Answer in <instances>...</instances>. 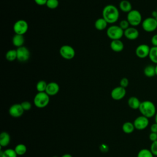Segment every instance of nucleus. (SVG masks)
<instances>
[{
  "instance_id": "f257e3e1",
  "label": "nucleus",
  "mask_w": 157,
  "mask_h": 157,
  "mask_svg": "<svg viewBox=\"0 0 157 157\" xmlns=\"http://www.w3.org/2000/svg\"><path fill=\"white\" fill-rule=\"evenodd\" d=\"M102 15V18L105 20L108 24H113L118 21L120 12L115 6L108 4L103 8Z\"/></svg>"
},
{
  "instance_id": "f03ea898",
  "label": "nucleus",
  "mask_w": 157,
  "mask_h": 157,
  "mask_svg": "<svg viewBox=\"0 0 157 157\" xmlns=\"http://www.w3.org/2000/svg\"><path fill=\"white\" fill-rule=\"evenodd\" d=\"M139 110L142 115L145 116L148 118L155 117L156 113V109L155 104L148 100L141 102Z\"/></svg>"
},
{
  "instance_id": "7ed1b4c3",
  "label": "nucleus",
  "mask_w": 157,
  "mask_h": 157,
  "mask_svg": "<svg viewBox=\"0 0 157 157\" xmlns=\"http://www.w3.org/2000/svg\"><path fill=\"white\" fill-rule=\"evenodd\" d=\"M35 106L39 109H42L48 105L50 102V96L45 92H37L33 99Z\"/></svg>"
},
{
  "instance_id": "20e7f679",
  "label": "nucleus",
  "mask_w": 157,
  "mask_h": 157,
  "mask_svg": "<svg viewBox=\"0 0 157 157\" xmlns=\"http://www.w3.org/2000/svg\"><path fill=\"white\" fill-rule=\"evenodd\" d=\"M106 34L107 37L112 40H118L124 36V30L119 25H112L107 29Z\"/></svg>"
},
{
  "instance_id": "39448f33",
  "label": "nucleus",
  "mask_w": 157,
  "mask_h": 157,
  "mask_svg": "<svg viewBox=\"0 0 157 157\" xmlns=\"http://www.w3.org/2000/svg\"><path fill=\"white\" fill-rule=\"evenodd\" d=\"M126 20L130 25L133 27L139 25L142 22V17L140 12L135 9H132L128 13Z\"/></svg>"
},
{
  "instance_id": "423d86ee",
  "label": "nucleus",
  "mask_w": 157,
  "mask_h": 157,
  "mask_svg": "<svg viewBox=\"0 0 157 157\" xmlns=\"http://www.w3.org/2000/svg\"><path fill=\"white\" fill-rule=\"evenodd\" d=\"M28 23L25 20L20 19L15 22L13 26V30L15 34L24 35L28 30Z\"/></svg>"
},
{
  "instance_id": "0eeeda50",
  "label": "nucleus",
  "mask_w": 157,
  "mask_h": 157,
  "mask_svg": "<svg viewBox=\"0 0 157 157\" xmlns=\"http://www.w3.org/2000/svg\"><path fill=\"white\" fill-rule=\"evenodd\" d=\"M61 56L65 59H72L75 55L74 48L69 45H62L59 50Z\"/></svg>"
},
{
  "instance_id": "6e6552de",
  "label": "nucleus",
  "mask_w": 157,
  "mask_h": 157,
  "mask_svg": "<svg viewBox=\"0 0 157 157\" xmlns=\"http://www.w3.org/2000/svg\"><path fill=\"white\" fill-rule=\"evenodd\" d=\"M143 29L148 33L153 32L157 28V20L153 17H147L142 22Z\"/></svg>"
},
{
  "instance_id": "1a4fd4ad",
  "label": "nucleus",
  "mask_w": 157,
  "mask_h": 157,
  "mask_svg": "<svg viewBox=\"0 0 157 157\" xmlns=\"http://www.w3.org/2000/svg\"><path fill=\"white\" fill-rule=\"evenodd\" d=\"M149 118L143 115L137 117L133 121L135 129L137 130H144L146 129L149 124Z\"/></svg>"
},
{
  "instance_id": "9d476101",
  "label": "nucleus",
  "mask_w": 157,
  "mask_h": 157,
  "mask_svg": "<svg viewBox=\"0 0 157 157\" xmlns=\"http://www.w3.org/2000/svg\"><path fill=\"white\" fill-rule=\"evenodd\" d=\"M16 50L18 61H19L20 62H25L29 59L30 52L27 47L22 46L17 48Z\"/></svg>"
},
{
  "instance_id": "9b49d317",
  "label": "nucleus",
  "mask_w": 157,
  "mask_h": 157,
  "mask_svg": "<svg viewBox=\"0 0 157 157\" xmlns=\"http://www.w3.org/2000/svg\"><path fill=\"white\" fill-rule=\"evenodd\" d=\"M150 48L148 45L147 44H140L139 45L135 50V53L136 56L141 59L145 58L146 57L148 56L150 53Z\"/></svg>"
},
{
  "instance_id": "f8f14e48",
  "label": "nucleus",
  "mask_w": 157,
  "mask_h": 157,
  "mask_svg": "<svg viewBox=\"0 0 157 157\" xmlns=\"http://www.w3.org/2000/svg\"><path fill=\"white\" fill-rule=\"evenodd\" d=\"M126 94V88L121 87V86H118L115 87L110 93L111 98L115 101H120L123 99Z\"/></svg>"
},
{
  "instance_id": "ddd939ff",
  "label": "nucleus",
  "mask_w": 157,
  "mask_h": 157,
  "mask_svg": "<svg viewBox=\"0 0 157 157\" xmlns=\"http://www.w3.org/2000/svg\"><path fill=\"white\" fill-rule=\"evenodd\" d=\"M24 111L21 104H14L10 107L9 113L13 118H18L23 114Z\"/></svg>"
},
{
  "instance_id": "4468645a",
  "label": "nucleus",
  "mask_w": 157,
  "mask_h": 157,
  "mask_svg": "<svg viewBox=\"0 0 157 157\" xmlns=\"http://www.w3.org/2000/svg\"><path fill=\"white\" fill-rule=\"evenodd\" d=\"M124 36L129 40H135L138 38L139 32L135 27L131 26L124 31Z\"/></svg>"
},
{
  "instance_id": "2eb2a0df",
  "label": "nucleus",
  "mask_w": 157,
  "mask_h": 157,
  "mask_svg": "<svg viewBox=\"0 0 157 157\" xmlns=\"http://www.w3.org/2000/svg\"><path fill=\"white\" fill-rule=\"evenodd\" d=\"M59 91V86L56 82H51L47 83L45 93L50 96H52L57 94Z\"/></svg>"
},
{
  "instance_id": "dca6fc26",
  "label": "nucleus",
  "mask_w": 157,
  "mask_h": 157,
  "mask_svg": "<svg viewBox=\"0 0 157 157\" xmlns=\"http://www.w3.org/2000/svg\"><path fill=\"white\" fill-rule=\"evenodd\" d=\"M112 50L115 52H121L124 49V44L120 40H112L110 44Z\"/></svg>"
},
{
  "instance_id": "f3484780",
  "label": "nucleus",
  "mask_w": 157,
  "mask_h": 157,
  "mask_svg": "<svg viewBox=\"0 0 157 157\" xmlns=\"http://www.w3.org/2000/svg\"><path fill=\"white\" fill-rule=\"evenodd\" d=\"M25 40V39L23 35L15 34V35L12 37V41L13 45L15 47L18 48V47L23 46Z\"/></svg>"
},
{
  "instance_id": "a211bd4d",
  "label": "nucleus",
  "mask_w": 157,
  "mask_h": 157,
  "mask_svg": "<svg viewBox=\"0 0 157 157\" xmlns=\"http://www.w3.org/2000/svg\"><path fill=\"white\" fill-rule=\"evenodd\" d=\"M10 142V134L5 131H3L0 134V146L2 147H7Z\"/></svg>"
},
{
  "instance_id": "6ab92c4d",
  "label": "nucleus",
  "mask_w": 157,
  "mask_h": 157,
  "mask_svg": "<svg viewBox=\"0 0 157 157\" xmlns=\"http://www.w3.org/2000/svg\"><path fill=\"white\" fill-rule=\"evenodd\" d=\"M141 102L136 96H131L128 100V104L129 107L134 110L139 109Z\"/></svg>"
},
{
  "instance_id": "aec40b11",
  "label": "nucleus",
  "mask_w": 157,
  "mask_h": 157,
  "mask_svg": "<svg viewBox=\"0 0 157 157\" xmlns=\"http://www.w3.org/2000/svg\"><path fill=\"white\" fill-rule=\"evenodd\" d=\"M108 23L105 21L104 18H98L94 22V27L97 30L102 31L107 28Z\"/></svg>"
},
{
  "instance_id": "412c9836",
  "label": "nucleus",
  "mask_w": 157,
  "mask_h": 157,
  "mask_svg": "<svg viewBox=\"0 0 157 157\" xmlns=\"http://www.w3.org/2000/svg\"><path fill=\"white\" fill-rule=\"evenodd\" d=\"M119 8L120 10L126 13L129 12L132 10V4L128 0H122L120 1L119 4Z\"/></svg>"
},
{
  "instance_id": "4be33fe9",
  "label": "nucleus",
  "mask_w": 157,
  "mask_h": 157,
  "mask_svg": "<svg viewBox=\"0 0 157 157\" xmlns=\"http://www.w3.org/2000/svg\"><path fill=\"white\" fill-rule=\"evenodd\" d=\"M135 129L134 123L131 121H126L122 125V130L125 134H131Z\"/></svg>"
},
{
  "instance_id": "5701e85b",
  "label": "nucleus",
  "mask_w": 157,
  "mask_h": 157,
  "mask_svg": "<svg viewBox=\"0 0 157 157\" xmlns=\"http://www.w3.org/2000/svg\"><path fill=\"white\" fill-rule=\"evenodd\" d=\"M144 73L145 75L147 77H153L156 75V70L155 66L153 65H147L144 70Z\"/></svg>"
},
{
  "instance_id": "b1692460",
  "label": "nucleus",
  "mask_w": 157,
  "mask_h": 157,
  "mask_svg": "<svg viewBox=\"0 0 157 157\" xmlns=\"http://www.w3.org/2000/svg\"><path fill=\"white\" fill-rule=\"evenodd\" d=\"M17 156L14 149L7 148L4 151L1 149L0 157H17Z\"/></svg>"
},
{
  "instance_id": "393cba45",
  "label": "nucleus",
  "mask_w": 157,
  "mask_h": 157,
  "mask_svg": "<svg viewBox=\"0 0 157 157\" xmlns=\"http://www.w3.org/2000/svg\"><path fill=\"white\" fill-rule=\"evenodd\" d=\"M6 58L8 61L12 62L17 59V50L15 49H10L6 53Z\"/></svg>"
},
{
  "instance_id": "a878e982",
  "label": "nucleus",
  "mask_w": 157,
  "mask_h": 157,
  "mask_svg": "<svg viewBox=\"0 0 157 157\" xmlns=\"http://www.w3.org/2000/svg\"><path fill=\"white\" fill-rule=\"evenodd\" d=\"M14 150H15L16 153L17 154V155L22 156L26 153V152L27 151V148L25 144H18L15 146Z\"/></svg>"
},
{
  "instance_id": "bb28decb",
  "label": "nucleus",
  "mask_w": 157,
  "mask_h": 157,
  "mask_svg": "<svg viewBox=\"0 0 157 157\" xmlns=\"http://www.w3.org/2000/svg\"><path fill=\"white\" fill-rule=\"evenodd\" d=\"M148 57L151 61L157 64V47L153 46L150 48Z\"/></svg>"
},
{
  "instance_id": "cd10ccee",
  "label": "nucleus",
  "mask_w": 157,
  "mask_h": 157,
  "mask_svg": "<svg viewBox=\"0 0 157 157\" xmlns=\"http://www.w3.org/2000/svg\"><path fill=\"white\" fill-rule=\"evenodd\" d=\"M137 157H154V155L150 150L147 148H143L138 152Z\"/></svg>"
},
{
  "instance_id": "c85d7f7f",
  "label": "nucleus",
  "mask_w": 157,
  "mask_h": 157,
  "mask_svg": "<svg viewBox=\"0 0 157 157\" xmlns=\"http://www.w3.org/2000/svg\"><path fill=\"white\" fill-rule=\"evenodd\" d=\"M47 83L45 80H39L37 82L36 88L37 92H45Z\"/></svg>"
},
{
  "instance_id": "c756f323",
  "label": "nucleus",
  "mask_w": 157,
  "mask_h": 157,
  "mask_svg": "<svg viewBox=\"0 0 157 157\" xmlns=\"http://www.w3.org/2000/svg\"><path fill=\"white\" fill-rule=\"evenodd\" d=\"M45 6L50 9H55L59 6L58 0H47Z\"/></svg>"
},
{
  "instance_id": "7c9ffc66",
  "label": "nucleus",
  "mask_w": 157,
  "mask_h": 157,
  "mask_svg": "<svg viewBox=\"0 0 157 157\" xmlns=\"http://www.w3.org/2000/svg\"><path fill=\"white\" fill-rule=\"evenodd\" d=\"M130 26V24L129 23L128 21L127 20H123L121 21H120V23H119V26L123 29V30H126V29H128Z\"/></svg>"
},
{
  "instance_id": "2f4dec72",
  "label": "nucleus",
  "mask_w": 157,
  "mask_h": 157,
  "mask_svg": "<svg viewBox=\"0 0 157 157\" xmlns=\"http://www.w3.org/2000/svg\"><path fill=\"white\" fill-rule=\"evenodd\" d=\"M21 107H23V110L25 111H28L32 107L31 103L30 102H29V101H27L22 102L21 103Z\"/></svg>"
},
{
  "instance_id": "473e14b6",
  "label": "nucleus",
  "mask_w": 157,
  "mask_h": 157,
  "mask_svg": "<svg viewBox=\"0 0 157 157\" xmlns=\"http://www.w3.org/2000/svg\"><path fill=\"white\" fill-rule=\"evenodd\" d=\"M150 150L154 156H157V140L151 142Z\"/></svg>"
},
{
  "instance_id": "72a5a7b5",
  "label": "nucleus",
  "mask_w": 157,
  "mask_h": 157,
  "mask_svg": "<svg viewBox=\"0 0 157 157\" xmlns=\"http://www.w3.org/2000/svg\"><path fill=\"white\" fill-rule=\"evenodd\" d=\"M129 85V80L126 78V77H123L120 80V86H121V87H123L124 88H126V87H128Z\"/></svg>"
},
{
  "instance_id": "f704fd0d",
  "label": "nucleus",
  "mask_w": 157,
  "mask_h": 157,
  "mask_svg": "<svg viewBox=\"0 0 157 157\" xmlns=\"http://www.w3.org/2000/svg\"><path fill=\"white\" fill-rule=\"evenodd\" d=\"M148 138H149L150 140H151L152 142L156 141L157 140V133L151 132L148 136Z\"/></svg>"
},
{
  "instance_id": "c9c22d12",
  "label": "nucleus",
  "mask_w": 157,
  "mask_h": 157,
  "mask_svg": "<svg viewBox=\"0 0 157 157\" xmlns=\"http://www.w3.org/2000/svg\"><path fill=\"white\" fill-rule=\"evenodd\" d=\"M151 42L153 46L157 47V34H155L152 36V37L151 39Z\"/></svg>"
},
{
  "instance_id": "e433bc0d",
  "label": "nucleus",
  "mask_w": 157,
  "mask_h": 157,
  "mask_svg": "<svg viewBox=\"0 0 157 157\" xmlns=\"http://www.w3.org/2000/svg\"><path fill=\"white\" fill-rule=\"evenodd\" d=\"M150 131L151 132L157 133V123H154L150 126Z\"/></svg>"
},
{
  "instance_id": "4c0bfd02",
  "label": "nucleus",
  "mask_w": 157,
  "mask_h": 157,
  "mask_svg": "<svg viewBox=\"0 0 157 157\" xmlns=\"http://www.w3.org/2000/svg\"><path fill=\"white\" fill-rule=\"evenodd\" d=\"M100 150L102 152L106 153L109 150V147L105 144H102L100 146Z\"/></svg>"
},
{
  "instance_id": "58836bf2",
  "label": "nucleus",
  "mask_w": 157,
  "mask_h": 157,
  "mask_svg": "<svg viewBox=\"0 0 157 157\" xmlns=\"http://www.w3.org/2000/svg\"><path fill=\"white\" fill-rule=\"evenodd\" d=\"M35 3L39 6H44L47 3V0H34Z\"/></svg>"
},
{
  "instance_id": "ea45409f",
  "label": "nucleus",
  "mask_w": 157,
  "mask_h": 157,
  "mask_svg": "<svg viewBox=\"0 0 157 157\" xmlns=\"http://www.w3.org/2000/svg\"><path fill=\"white\" fill-rule=\"evenodd\" d=\"M151 17H153V18H157V12H156V10H154V11L152 12V13H151Z\"/></svg>"
},
{
  "instance_id": "a19ab883",
  "label": "nucleus",
  "mask_w": 157,
  "mask_h": 157,
  "mask_svg": "<svg viewBox=\"0 0 157 157\" xmlns=\"http://www.w3.org/2000/svg\"><path fill=\"white\" fill-rule=\"evenodd\" d=\"M61 157H72L71 155L69 154V153H66V154H64L63 155H62Z\"/></svg>"
},
{
  "instance_id": "79ce46f5",
  "label": "nucleus",
  "mask_w": 157,
  "mask_h": 157,
  "mask_svg": "<svg viewBox=\"0 0 157 157\" xmlns=\"http://www.w3.org/2000/svg\"><path fill=\"white\" fill-rule=\"evenodd\" d=\"M155 123H157V112L155 115Z\"/></svg>"
},
{
  "instance_id": "37998d69",
  "label": "nucleus",
  "mask_w": 157,
  "mask_h": 157,
  "mask_svg": "<svg viewBox=\"0 0 157 157\" xmlns=\"http://www.w3.org/2000/svg\"><path fill=\"white\" fill-rule=\"evenodd\" d=\"M155 70H156V75H157V64L155 66Z\"/></svg>"
},
{
  "instance_id": "c03bdc74",
  "label": "nucleus",
  "mask_w": 157,
  "mask_h": 157,
  "mask_svg": "<svg viewBox=\"0 0 157 157\" xmlns=\"http://www.w3.org/2000/svg\"><path fill=\"white\" fill-rule=\"evenodd\" d=\"M53 157H58V156H53Z\"/></svg>"
},
{
  "instance_id": "a18cd8bd",
  "label": "nucleus",
  "mask_w": 157,
  "mask_h": 157,
  "mask_svg": "<svg viewBox=\"0 0 157 157\" xmlns=\"http://www.w3.org/2000/svg\"><path fill=\"white\" fill-rule=\"evenodd\" d=\"M156 12H157V8H156Z\"/></svg>"
},
{
  "instance_id": "49530a36",
  "label": "nucleus",
  "mask_w": 157,
  "mask_h": 157,
  "mask_svg": "<svg viewBox=\"0 0 157 157\" xmlns=\"http://www.w3.org/2000/svg\"><path fill=\"white\" fill-rule=\"evenodd\" d=\"M156 20H157V18H156Z\"/></svg>"
}]
</instances>
